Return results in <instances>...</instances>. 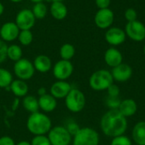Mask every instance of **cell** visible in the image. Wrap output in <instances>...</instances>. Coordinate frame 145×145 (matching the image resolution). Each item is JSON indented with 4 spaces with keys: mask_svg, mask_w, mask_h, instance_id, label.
Wrapping results in <instances>:
<instances>
[{
    "mask_svg": "<svg viewBox=\"0 0 145 145\" xmlns=\"http://www.w3.org/2000/svg\"><path fill=\"white\" fill-rule=\"evenodd\" d=\"M48 138L51 145H69L71 142L72 136L64 126H54L51 128Z\"/></svg>",
    "mask_w": 145,
    "mask_h": 145,
    "instance_id": "cell-7",
    "label": "cell"
},
{
    "mask_svg": "<svg viewBox=\"0 0 145 145\" xmlns=\"http://www.w3.org/2000/svg\"><path fill=\"white\" fill-rule=\"evenodd\" d=\"M31 145H51L50 141L48 139V137H46L45 135H39V136H35L31 142Z\"/></svg>",
    "mask_w": 145,
    "mask_h": 145,
    "instance_id": "cell-30",
    "label": "cell"
},
{
    "mask_svg": "<svg viewBox=\"0 0 145 145\" xmlns=\"http://www.w3.org/2000/svg\"><path fill=\"white\" fill-rule=\"evenodd\" d=\"M124 15H125L126 20H127L128 22L137 21L138 14H137V11H136L134 9H133V8H129V9H126Z\"/></svg>",
    "mask_w": 145,
    "mask_h": 145,
    "instance_id": "cell-32",
    "label": "cell"
},
{
    "mask_svg": "<svg viewBox=\"0 0 145 145\" xmlns=\"http://www.w3.org/2000/svg\"><path fill=\"white\" fill-rule=\"evenodd\" d=\"M127 120L118 109H110L101 118L100 128L103 133L110 138L124 135L127 129Z\"/></svg>",
    "mask_w": 145,
    "mask_h": 145,
    "instance_id": "cell-1",
    "label": "cell"
},
{
    "mask_svg": "<svg viewBox=\"0 0 145 145\" xmlns=\"http://www.w3.org/2000/svg\"><path fill=\"white\" fill-rule=\"evenodd\" d=\"M73 71H74V67L73 64L71 62V61H65L62 59L58 61L53 68L54 76L58 80L65 81L71 76Z\"/></svg>",
    "mask_w": 145,
    "mask_h": 145,
    "instance_id": "cell-9",
    "label": "cell"
},
{
    "mask_svg": "<svg viewBox=\"0 0 145 145\" xmlns=\"http://www.w3.org/2000/svg\"><path fill=\"white\" fill-rule=\"evenodd\" d=\"M14 72L18 79L28 80L31 79L35 73V68L33 63L25 58H21L20 60L14 62Z\"/></svg>",
    "mask_w": 145,
    "mask_h": 145,
    "instance_id": "cell-6",
    "label": "cell"
},
{
    "mask_svg": "<svg viewBox=\"0 0 145 145\" xmlns=\"http://www.w3.org/2000/svg\"><path fill=\"white\" fill-rule=\"evenodd\" d=\"M113 83L112 74L106 69L97 70L89 78V86L95 91H105Z\"/></svg>",
    "mask_w": 145,
    "mask_h": 145,
    "instance_id": "cell-3",
    "label": "cell"
},
{
    "mask_svg": "<svg viewBox=\"0 0 145 145\" xmlns=\"http://www.w3.org/2000/svg\"><path fill=\"white\" fill-rule=\"evenodd\" d=\"M99 133L91 127H82L74 136L72 145H99Z\"/></svg>",
    "mask_w": 145,
    "mask_h": 145,
    "instance_id": "cell-5",
    "label": "cell"
},
{
    "mask_svg": "<svg viewBox=\"0 0 145 145\" xmlns=\"http://www.w3.org/2000/svg\"><path fill=\"white\" fill-rule=\"evenodd\" d=\"M107 92H108V97H118L120 95V87L113 83L107 89Z\"/></svg>",
    "mask_w": 145,
    "mask_h": 145,
    "instance_id": "cell-33",
    "label": "cell"
},
{
    "mask_svg": "<svg viewBox=\"0 0 145 145\" xmlns=\"http://www.w3.org/2000/svg\"><path fill=\"white\" fill-rule=\"evenodd\" d=\"M76 50L71 44H64L59 50V55L62 60L70 61L75 56Z\"/></svg>",
    "mask_w": 145,
    "mask_h": 145,
    "instance_id": "cell-25",
    "label": "cell"
},
{
    "mask_svg": "<svg viewBox=\"0 0 145 145\" xmlns=\"http://www.w3.org/2000/svg\"><path fill=\"white\" fill-rule=\"evenodd\" d=\"M126 37L125 31L116 26L110 27L105 35L106 42L112 46H118L123 44L126 40Z\"/></svg>",
    "mask_w": 145,
    "mask_h": 145,
    "instance_id": "cell-12",
    "label": "cell"
},
{
    "mask_svg": "<svg viewBox=\"0 0 145 145\" xmlns=\"http://www.w3.org/2000/svg\"><path fill=\"white\" fill-rule=\"evenodd\" d=\"M32 13L36 19H43L47 15V6L42 3H37L32 8Z\"/></svg>",
    "mask_w": 145,
    "mask_h": 145,
    "instance_id": "cell-27",
    "label": "cell"
},
{
    "mask_svg": "<svg viewBox=\"0 0 145 145\" xmlns=\"http://www.w3.org/2000/svg\"><path fill=\"white\" fill-rule=\"evenodd\" d=\"M11 2H13V3H19V2H20V1H22V0H10Z\"/></svg>",
    "mask_w": 145,
    "mask_h": 145,
    "instance_id": "cell-42",
    "label": "cell"
},
{
    "mask_svg": "<svg viewBox=\"0 0 145 145\" xmlns=\"http://www.w3.org/2000/svg\"><path fill=\"white\" fill-rule=\"evenodd\" d=\"M22 105L24 107V109L30 112L31 114L33 113H37L39 110V104H38V99H37L35 97L29 95V96H25L23 98L22 101Z\"/></svg>",
    "mask_w": 145,
    "mask_h": 145,
    "instance_id": "cell-23",
    "label": "cell"
},
{
    "mask_svg": "<svg viewBox=\"0 0 145 145\" xmlns=\"http://www.w3.org/2000/svg\"><path fill=\"white\" fill-rule=\"evenodd\" d=\"M3 10H4V7H3V3L0 2V15L3 13Z\"/></svg>",
    "mask_w": 145,
    "mask_h": 145,
    "instance_id": "cell-40",
    "label": "cell"
},
{
    "mask_svg": "<svg viewBox=\"0 0 145 145\" xmlns=\"http://www.w3.org/2000/svg\"><path fill=\"white\" fill-rule=\"evenodd\" d=\"M95 3L99 9H108L110 4V0H95Z\"/></svg>",
    "mask_w": 145,
    "mask_h": 145,
    "instance_id": "cell-36",
    "label": "cell"
},
{
    "mask_svg": "<svg viewBox=\"0 0 145 145\" xmlns=\"http://www.w3.org/2000/svg\"><path fill=\"white\" fill-rule=\"evenodd\" d=\"M105 62L111 68H116L122 63L123 56L121 52L115 47L109 48L105 53Z\"/></svg>",
    "mask_w": 145,
    "mask_h": 145,
    "instance_id": "cell-16",
    "label": "cell"
},
{
    "mask_svg": "<svg viewBox=\"0 0 145 145\" xmlns=\"http://www.w3.org/2000/svg\"><path fill=\"white\" fill-rule=\"evenodd\" d=\"M132 138L135 144L145 145V121L138 122L132 132Z\"/></svg>",
    "mask_w": 145,
    "mask_h": 145,
    "instance_id": "cell-20",
    "label": "cell"
},
{
    "mask_svg": "<svg viewBox=\"0 0 145 145\" xmlns=\"http://www.w3.org/2000/svg\"><path fill=\"white\" fill-rule=\"evenodd\" d=\"M7 49L8 46L6 43L0 39V64L7 59Z\"/></svg>",
    "mask_w": 145,
    "mask_h": 145,
    "instance_id": "cell-34",
    "label": "cell"
},
{
    "mask_svg": "<svg viewBox=\"0 0 145 145\" xmlns=\"http://www.w3.org/2000/svg\"><path fill=\"white\" fill-rule=\"evenodd\" d=\"M37 94H38L39 97H42V96L47 94V91H46V89L44 87H41V88H39L37 90Z\"/></svg>",
    "mask_w": 145,
    "mask_h": 145,
    "instance_id": "cell-38",
    "label": "cell"
},
{
    "mask_svg": "<svg viewBox=\"0 0 145 145\" xmlns=\"http://www.w3.org/2000/svg\"><path fill=\"white\" fill-rule=\"evenodd\" d=\"M0 145H15V143L9 136H3L0 138Z\"/></svg>",
    "mask_w": 145,
    "mask_h": 145,
    "instance_id": "cell-37",
    "label": "cell"
},
{
    "mask_svg": "<svg viewBox=\"0 0 145 145\" xmlns=\"http://www.w3.org/2000/svg\"><path fill=\"white\" fill-rule=\"evenodd\" d=\"M18 39L22 45L27 46L31 44L33 40V34L31 30H22L19 33Z\"/></svg>",
    "mask_w": 145,
    "mask_h": 145,
    "instance_id": "cell-28",
    "label": "cell"
},
{
    "mask_svg": "<svg viewBox=\"0 0 145 145\" xmlns=\"http://www.w3.org/2000/svg\"><path fill=\"white\" fill-rule=\"evenodd\" d=\"M126 35L133 41L141 42L145 39V26L139 21L127 22L125 27Z\"/></svg>",
    "mask_w": 145,
    "mask_h": 145,
    "instance_id": "cell-8",
    "label": "cell"
},
{
    "mask_svg": "<svg viewBox=\"0 0 145 145\" xmlns=\"http://www.w3.org/2000/svg\"><path fill=\"white\" fill-rule=\"evenodd\" d=\"M34 68L39 73H47L52 68L51 59L46 55H39L34 59Z\"/></svg>",
    "mask_w": 145,
    "mask_h": 145,
    "instance_id": "cell-19",
    "label": "cell"
},
{
    "mask_svg": "<svg viewBox=\"0 0 145 145\" xmlns=\"http://www.w3.org/2000/svg\"><path fill=\"white\" fill-rule=\"evenodd\" d=\"M110 73L112 74L114 81L122 83L129 80L132 78L133 72L131 66L122 62L119 66L113 68Z\"/></svg>",
    "mask_w": 145,
    "mask_h": 145,
    "instance_id": "cell-13",
    "label": "cell"
},
{
    "mask_svg": "<svg viewBox=\"0 0 145 145\" xmlns=\"http://www.w3.org/2000/svg\"><path fill=\"white\" fill-rule=\"evenodd\" d=\"M65 128L67 129V131L69 132V133H70L71 136H73V137H74V136L78 132V131L80 130L79 126H78L76 123H75V122L69 123L68 126H67V127H65Z\"/></svg>",
    "mask_w": 145,
    "mask_h": 145,
    "instance_id": "cell-35",
    "label": "cell"
},
{
    "mask_svg": "<svg viewBox=\"0 0 145 145\" xmlns=\"http://www.w3.org/2000/svg\"><path fill=\"white\" fill-rule=\"evenodd\" d=\"M15 145H31V143H29V142H27V141H20V142H19L17 144Z\"/></svg>",
    "mask_w": 145,
    "mask_h": 145,
    "instance_id": "cell-39",
    "label": "cell"
},
{
    "mask_svg": "<svg viewBox=\"0 0 145 145\" xmlns=\"http://www.w3.org/2000/svg\"><path fill=\"white\" fill-rule=\"evenodd\" d=\"M118 110L124 117H131L137 113L138 104L133 99L127 98L121 102Z\"/></svg>",
    "mask_w": 145,
    "mask_h": 145,
    "instance_id": "cell-17",
    "label": "cell"
},
{
    "mask_svg": "<svg viewBox=\"0 0 145 145\" xmlns=\"http://www.w3.org/2000/svg\"><path fill=\"white\" fill-rule=\"evenodd\" d=\"M71 89V85L68 82L64 80H58L51 85L50 94L55 99H62L66 97Z\"/></svg>",
    "mask_w": 145,
    "mask_h": 145,
    "instance_id": "cell-15",
    "label": "cell"
},
{
    "mask_svg": "<svg viewBox=\"0 0 145 145\" xmlns=\"http://www.w3.org/2000/svg\"><path fill=\"white\" fill-rule=\"evenodd\" d=\"M20 30L15 22L8 21L4 23L0 28V37L4 42H11L18 38Z\"/></svg>",
    "mask_w": 145,
    "mask_h": 145,
    "instance_id": "cell-14",
    "label": "cell"
},
{
    "mask_svg": "<svg viewBox=\"0 0 145 145\" xmlns=\"http://www.w3.org/2000/svg\"><path fill=\"white\" fill-rule=\"evenodd\" d=\"M50 1H52L54 3V2H62L63 0H50Z\"/></svg>",
    "mask_w": 145,
    "mask_h": 145,
    "instance_id": "cell-43",
    "label": "cell"
},
{
    "mask_svg": "<svg viewBox=\"0 0 145 145\" xmlns=\"http://www.w3.org/2000/svg\"><path fill=\"white\" fill-rule=\"evenodd\" d=\"M121 100L118 97H108V98L106 99V104L109 107L110 109H118L120 103H121Z\"/></svg>",
    "mask_w": 145,
    "mask_h": 145,
    "instance_id": "cell-31",
    "label": "cell"
},
{
    "mask_svg": "<svg viewBox=\"0 0 145 145\" xmlns=\"http://www.w3.org/2000/svg\"><path fill=\"white\" fill-rule=\"evenodd\" d=\"M13 81L12 73L5 69L0 68V88H8Z\"/></svg>",
    "mask_w": 145,
    "mask_h": 145,
    "instance_id": "cell-26",
    "label": "cell"
},
{
    "mask_svg": "<svg viewBox=\"0 0 145 145\" xmlns=\"http://www.w3.org/2000/svg\"><path fill=\"white\" fill-rule=\"evenodd\" d=\"M36 18L31 9H24L20 10L15 18V24L20 31L22 30H31L35 25Z\"/></svg>",
    "mask_w": 145,
    "mask_h": 145,
    "instance_id": "cell-10",
    "label": "cell"
},
{
    "mask_svg": "<svg viewBox=\"0 0 145 145\" xmlns=\"http://www.w3.org/2000/svg\"><path fill=\"white\" fill-rule=\"evenodd\" d=\"M26 126L28 131L35 136L45 135L51 130L52 121L45 114L37 112L31 114L27 120Z\"/></svg>",
    "mask_w": 145,
    "mask_h": 145,
    "instance_id": "cell-2",
    "label": "cell"
},
{
    "mask_svg": "<svg viewBox=\"0 0 145 145\" xmlns=\"http://www.w3.org/2000/svg\"><path fill=\"white\" fill-rule=\"evenodd\" d=\"M7 57L13 61L17 62L22 58V50L21 48L17 44H11L8 46L7 49Z\"/></svg>",
    "mask_w": 145,
    "mask_h": 145,
    "instance_id": "cell-24",
    "label": "cell"
},
{
    "mask_svg": "<svg viewBox=\"0 0 145 145\" xmlns=\"http://www.w3.org/2000/svg\"><path fill=\"white\" fill-rule=\"evenodd\" d=\"M30 1H31V2H33V3H41V2H42V0H30Z\"/></svg>",
    "mask_w": 145,
    "mask_h": 145,
    "instance_id": "cell-41",
    "label": "cell"
},
{
    "mask_svg": "<svg viewBox=\"0 0 145 145\" xmlns=\"http://www.w3.org/2000/svg\"><path fill=\"white\" fill-rule=\"evenodd\" d=\"M110 145H133V143L130 138L125 135H121L113 138L110 142Z\"/></svg>",
    "mask_w": 145,
    "mask_h": 145,
    "instance_id": "cell-29",
    "label": "cell"
},
{
    "mask_svg": "<svg viewBox=\"0 0 145 145\" xmlns=\"http://www.w3.org/2000/svg\"><path fill=\"white\" fill-rule=\"evenodd\" d=\"M65 106L72 113L81 112L86 105V97L82 91L78 89H71L65 98Z\"/></svg>",
    "mask_w": 145,
    "mask_h": 145,
    "instance_id": "cell-4",
    "label": "cell"
},
{
    "mask_svg": "<svg viewBox=\"0 0 145 145\" xmlns=\"http://www.w3.org/2000/svg\"><path fill=\"white\" fill-rule=\"evenodd\" d=\"M133 145H138V144H133Z\"/></svg>",
    "mask_w": 145,
    "mask_h": 145,
    "instance_id": "cell-45",
    "label": "cell"
},
{
    "mask_svg": "<svg viewBox=\"0 0 145 145\" xmlns=\"http://www.w3.org/2000/svg\"><path fill=\"white\" fill-rule=\"evenodd\" d=\"M95 25L100 29H107L114 22V13L110 9H99L94 16Z\"/></svg>",
    "mask_w": 145,
    "mask_h": 145,
    "instance_id": "cell-11",
    "label": "cell"
},
{
    "mask_svg": "<svg viewBox=\"0 0 145 145\" xmlns=\"http://www.w3.org/2000/svg\"><path fill=\"white\" fill-rule=\"evenodd\" d=\"M144 56H145V45L144 46Z\"/></svg>",
    "mask_w": 145,
    "mask_h": 145,
    "instance_id": "cell-44",
    "label": "cell"
},
{
    "mask_svg": "<svg viewBox=\"0 0 145 145\" xmlns=\"http://www.w3.org/2000/svg\"><path fill=\"white\" fill-rule=\"evenodd\" d=\"M50 13L52 16L56 20H64L67 14L68 9L67 7L62 2H54L50 7Z\"/></svg>",
    "mask_w": 145,
    "mask_h": 145,
    "instance_id": "cell-22",
    "label": "cell"
},
{
    "mask_svg": "<svg viewBox=\"0 0 145 145\" xmlns=\"http://www.w3.org/2000/svg\"><path fill=\"white\" fill-rule=\"evenodd\" d=\"M39 109H41L45 113L53 112L57 107V101L51 94H46L38 98Z\"/></svg>",
    "mask_w": 145,
    "mask_h": 145,
    "instance_id": "cell-18",
    "label": "cell"
},
{
    "mask_svg": "<svg viewBox=\"0 0 145 145\" xmlns=\"http://www.w3.org/2000/svg\"><path fill=\"white\" fill-rule=\"evenodd\" d=\"M9 89L12 93L18 97H25L29 91L28 85L25 83V81L21 79L13 80L9 86Z\"/></svg>",
    "mask_w": 145,
    "mask_h": 145,
    "instance_id": "cell-21",
    "label": "cell"
}]
</instances>
